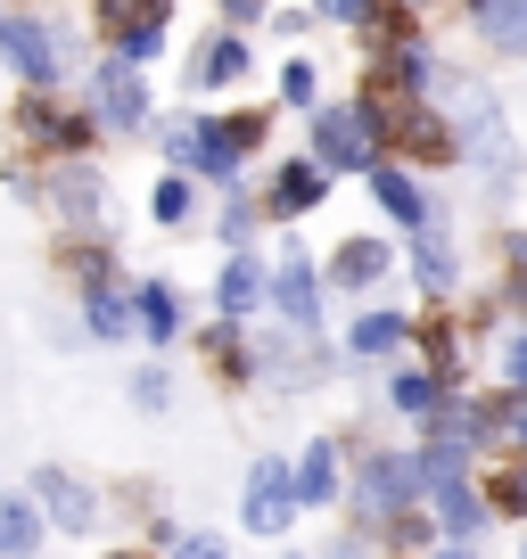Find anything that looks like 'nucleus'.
Segmentation results:
<instances>
[{"instance_id": "f257e3e1", "label": "nucleus", "mask_w": 527, "mask_h": 559, "mask_svg": "<svg viewBox=\"0 0 527 559\" xmlns=\"http://www.w3.org/2000/svg\"><path fill=\"white\" fill-rule=\"evenodd\" d=\"M0 58L17 67L25 91H58V83H67V50H58V34L42 17H25V9H0Z\"/></svg>"}, {"instance_id": "f03ea898", "label": "nucleus", "mask_w": 527, "mask_h": 559, "mask_svg": "<svg viewBox=\"0 0 527 559\" xmlns=\"http://www.w3.org/2000/svg\"><path fill=\"white\" fill-rule=\"evenodd\" d=\"M17 132L34 140V148H50V157H91V140H99V116H91V107H58L50 91H25Z\"/></svg>"}, {"instance_id": "7ed1b4c3", "label": "nucleus", "mask_w": 527, "mask_h": 559, "mask_svg": "<svg viewBox=\"0 0 527 559\" xmlns=\"http://www.w3.org/2000/svg\"><path fill=\"white\" fill-rule=\"evenodd\" d=\"M371 157H379V140L363 132V116H354V99L347 107H314V165L321 174H371Z\"/></svg>"}, {"instance_id": "20e7f679", "label": "nucleus", "mask_w": 527, "mask_h": 559, "mask_svg": "<svg viewBox=\"0 0 527 559\" xmlns=\"http://www.w3.org/2000/svg\"><path fill=\"white\" fill-rule=\"evenodd\" d=\"M239 519H247V535H289L297 526V477H289V461H256L247 469Z\"/></svg>"}, {"instance_id": "39448f33", "label": "nucleus", "mask_w": 527, "mask_h": 559, "mask_svg": "<svg viewBox=\"0 0 527 559\" xmlns=\"http://www.w3.org/2000/svg\"><path fill=\"white\" fill-rule=\"evenodd\" d=\"M91 116H99V132H141L149 123V83H141L132 58H107L91 74Z\"/></svg>"}, {"instance_id": "423d86ee", "label": "nucleus", "mask_w": 527, "mask_h": 559, "mask_svg": "<svg viewBox=\"0 0 527 559\" xmlns=\"http://www.w3.org/2000/svg\"><path fill=\"white\" fill-rule=\"evenodd\" d=\"M421 502V461L412 453H371L363 477H354V510H371V519H396V510Z\"/></svg>"}, {"instance_id": "0eeeda50", "label": "nucleus", "mask_w": 527, "mask_h": 559, "mask_svg": "<svg viewBox=\"0 0 527 559\" xmlns=\"http://www.w3.org/2000/svg\"><path fill=\"white\" fill-rule=\"evenodd\" d=\"M264 305H281V321L297 337H321V272L305 263V247H289L281 263H272V288H264Z\"/></svg>"}, {"instance_id": "6e6552de", "label": "nucleus", "mask_w": 527, "mask_h": 559, "mask_svg": "<svg viewBox=\"0 0 527 559\" xmlns=\"http://www.w3.org/2000/svg\"><path fill=\"white\" fill-rule=\"evenodd\" d=\"M371 198H379V214L396 230H437V198L421 190V174L396 157H371Z\"/></svg>"}, {"instance_id": "1a4fd4ad", "label": "nucleus", "mask_w": 527, "mask_h": 559, "mask_svg": "<svg viewBox=\"0 0 527 559\" xmlns=\"http://www.w3.org/2000/svg\"><path fill=\"white\" fill-rule=\"evenodd\" d=\"M421 493H429V510H437V535L470 543L478 526H487V502L470 493V469H437V477H421Z\"/></svg>"}, {"instance_id": "9d476101", "label": "nucleus", "mask_w": 527, "mask_h": 559, "mask_svg": "<svg viewBox=\"0 0 527 559\" xmlns=\"http://www.w3.org/2000/svg\"><path fill=\"white\" fill-rule=\"evenodd\" d=\"M330 206V174H321L314 157H289L272 165V190H264V214H281V223H297V214Z\"/></svg>"}, {"instance_id": "9b49d317", "label": "nucleus", "mask_w": 527, "mask_h": 559, "mask_svg": "<svg viewBox=\"0 0 527 559\" xmlns=\"http://www.w3.org/2000/svg\"><path fill=\"white\" fill-rule=\"evenodd\" d=\"M34 502H42V519H50L58 535H91V519H99L91 486H83V477H67V469H34Z\"/></svg>"}, {"instance_id": "f8f14e48", "label": "nucleus", "mask_w": 527, "mask_h": 559, "mask_svg": "<svg viewBox=\"0 0 527 559\" xmlns=\"http://www.w3.org/2000/svg\"><path fill=\"white\" fill-rule=\"evenodd\" d=\"M387 272H396V247L371 239V230H354V239L330 247V280H338V288H354V297H363V288H379Z\"/></svg>"}, {"instance_id": "ddd939ff", "label": "nucleus", "mask_w": 527, "mask_h": 559, "mask_svg": "<svg viewBox=\"0 0 527 559\" xmlns=\"http://www.w3.org/2000/svg\"><path fill=\"white\" fill-rule=\"evenodd\" d=\"M83 321L99 346H116V337H132V280H83Z\"/></svg>"}, {"instance_id": "4468645a", "label": "nucleus", "mask_w": 527, "mask_h": 559, "mask_svg": "<svg viewBox=\"0 0 527 559\" xmlns=\"http://www.w3.org/2000/svg\"><path fill=\"white\" fill-rule=\"evenodd\" d=\"M470 34L494 58H527V0H470Z\"/></svg>"}, {"instance_id": "2eb2a0df", "label": "nucleus", "mask_w": 527, "mask_h": 559, "mask_svg": "<svg viewBox=\"0 0 527 559\" xmlns=\"http://www.w3.org/2000/svg\"><path fill=\"white\" fill-rule=\"evenodd\" d=\"M50 206H58V214H67V223H74V230H99V214H107V181H99V174H91V165H83V157H74V165H67V174H58V181H50Z\"/></svg>"}, {"instance_id": "dca6fc26", "label": "nucleus", "mask_w": 527, "mask_h": 559, "mask_svg": "<svg viewBox=\"0 0 527 559\" xmlns=\"http://www.w3.org/2000/svg\"><path fill=\"white\" fill-rule=\"evenodd\" d=\"M239 74H247V41L231 34V25H223V34H207V41L190 50V91H231Z\"/></svg>"}, {"instance_id": "f3484780", "label": "nucleus", "mask_w": 527, "mask_h": 559, "mask_svg": "<svg viewBox=\"0 0 527 559\" xmlns=\"http://www.w3.org/2000/svg\"><path fill=\"white\" fill-rule=\"evenodd\" d=\"M264 288H272V272H264V263L239 247V255L214 272V305H223V321H247V313L264 305Z\"/></svg>"}, {"instance_id": "a211bd4d", "label": "nucleus", "mask_w": 527, "mask_h": 559, "mask_svg": "<svg viewBox=\"0 0 527 559\" xmlns=\"http://www.w3.org/2000/svg\"><path fill=\"white\" fill-rule=\"evenodd\" d=\"M132 321H141L149 346H174V337H181V297H174V280H132Z\"/></svg>"}, {"instance_id": "6ab92c4d", "label": "nucleus", "mask_w": 527, "mask_h": 559, "mask_svg": "<svg viewBox=\"0 0 527 559\" xmlns=\"http://www.w3.org/2000/svg\"><path fill=\"white\" fill-rule=\"evenodd\" d=\"M412 280H421L429 297H454L461 288V255H454V239H445V223L412 239Z\"/></svg>"}, {"instance_id": "aec40b11", "label": "nucleus", "mask_w": 527, "mask_h": 559, "mask_svg": "<svg viewBox=\"0 0 527 559\" xmlns=\"http://www.w3.org/2000/svg\"><path fill=\"white\" fill-rule=\"evenodd\" d=\"M289 477H297V510H330V502H338V444L314 437V444H305V461H297Z\"/></svg>"}, {"instance_id": "412c9836", "label": "nucleus", "mask_w": 527, "mask_h": 559, "mask_svg": "<svg viewBox=\"0 0 527 559\" xmlns=\"http://www.w3.org/2000/svg\"><path fill=\"white\" fill-rule=\"evenodd\" d=\"M405 346H412V321H405V313H363V321L347 330V354H354V362H387V354H405Z\"/></svg>"}, {"instance_id": "4be33fe9", "label": "nucleus", "mask_w": 527, "mask_h": 559, "mask_svg": "<svg viewBox=\"0 0 527 559\" xmlns=\"http://www.w3.org/2000/svg\"><path fill=\"white\" fill-rule=\"evenodd\" d=\"M478 412H487V444H511V453L527 461V386H503V395H487Z\"/></svg>"}, {"instance_id": "5701e85b", "label": "nucleus", "mask_w": 527, "mask_h": 559, "mask_svg": "<svg viewBox=\"0 0 527 559\" xmlns=\"http://www.w3.org/2000/svg\"><path fill=\"white\" fill-rule=\"evenodd\" d=\"M42 502H0V559H34L42 551Z\"/></svg>"}, {"instance_id": "b1692460", "label": "nucleus", "mask_w": 527, "mask_h": 559, "mask_svg": "<svg viewBox=\"0 0 527 559\" xmlns=\"http://www.w3.org/2000/svg\"><path fill=\"white\" fill-rule=\"evenodd\" d=\"M165 25H174L165 9H157V17H124V25H107V41H116L107 58H132V67H149V58L165 50Z\"/></svg>"}, {"instance_id": "393cba45", "label": "nucleus", "mask_w": 527, "mask_h": 559, "mask_svg": "<svg viewBox=\"0 0 527 559\" xmlns=\"http://www.w3.org/2000/svg\"><path fill=\"white\" fill-rule=\"evenodd\" d=\"M387 403H396L405 419H429V412L445 403V379H437V370H405V379L387 386Z\"/></svg>"}, {"instance_id": "a878e982", "label": "nucleus", "mask_w": 527, "mask_h": 559, "mask_svg": "<svg viewBox=\"0 0 527 559\" xmlns=\"http://www.w3.org/2000/svg\"><path fill=\"white\" fill-rule=\"evenodd\" d=\"M207 354H214V370H223V379H247V370H256V354H247L239 321H214V330H207Z\"/></svg>"}, {"instance_id": "bb28decb", "label": "nucleus", "mask_w": 527, "mask_h": 559, "mask_svg": "<svg viewBox=\"0 0 527 559\" xmlns=\"http://www.w3.org/2000/svg\"><path fill=\"white\" fill-rule=\"evenodd\" d=\"M190 206H198V190H190V174H165L157 190H149V214H157L165 230H181L190 223Z\"/></svg>"}, {"instance_id": "cd10ccee", "label": "nucleus", "mask_w": 527, "mask_h": 559, "mask_svg": "<svg viewBox=\"0 0 527 559\" xmlns=\"http://www.w3.org/2000/svg\"><path fill=\"white\" fill-rule=\"evenodd\" d=\"M487 510H503V519H527V461H511V469L487 477Z\"/></svg>"}, {"instance_id": "c85d7f7f", "label": "nucleus", "mask_w": 527, "mask_h": 559, "mask_svg": "<svg viewBox=\"0 0 527 559\" xmlns=\"http://www.w3.org/2000/svg\"><path fill=\"white\" fill-rule=\"evenodd\" d=\"M281 99L289 107H321V67H314V58H289V67H281Z\"/></svg>"}, {"instance_id": "c756f323", "label": "nucleus", "mask_w": 527, "mask_h": 559, "mask_svg": "<svg viewBox=\"0 0 527 559\" xmlns=\"http://www.w3.org/2000/svg\"><path fill=\"white\" fill-rule=\"evenodd\" d=\"M214 230H223V247H231V255H239V247L256 239V198H231V206L214 214Z\"/></svg>"}, {"instance_id": "7c9ffc66", "label": "nucleus", "mask_w": 527, "mask_h": 559, "mask_svg": "<svg viewBox=\"0 0 527 559\" xmlns=\"http://www.w3.org/2000/svg\"><path fill=\"white\" fill-rule=\"evenodd\" d=\"M132 403H141V412H165V403H174V379H165V370L149 362L141 379H132Z\"/></svg>"}, {"instance_id": "2f4dec72", "label": "nucleus", "mask_w": 527, "mask_h": 559, "mask_svg": "<svg viewBox=\"0 0 527 559\" xmlns=\"http://www.w3.org/2000/svg\"><path fill=\"white\" fill-rule=\"evenodd\" d=\"M371 9H379V0H314V17H330V25H354V34L371 25Z\"/></svg>"}, {"instance_id": "473e14b6", "label": "nucleus", "mask_w": 527, "mask_h": 559, "mask_svg": "<svg viewBox=\"0 0 527 559\" xmlns=\"http://www.w3.org/2000/svg\"><path fill=\"white\" fill-rule=\"evenodd\" d=\"M503 379H511V386H527V321L503 337Z\"/></svg>"}, {"instance_id": "72a5a7b5", "label": "nucleus", "mask_w": 527, "mask_h": 559, "mask_svg": "<svg viewBox=\"0 0 527 559\" xmlns=\"http://www.w3.org/2000/svg\"><path fill=\"white\" fill-rule=\"evenodd\" d=\"M165 559H223V535H174Z\"/></svg>"}, {"instance_id": "f704fd0d", "label": "nucleus", "mask_w": 527, "mask_h": 559, "mask_svg": "<svg viewBox=\"0 0 527 559\" xmlns=\"http://www.w3.org/2000/svg\"><path fill=\"white\" fill-rule=\"evenodd\" d=\"M264 17V0H223V25H231V34H239V25H256Z\"/></svg>"}, {"instance_id": "c9c22d12", "label": "nucleus", "mask_w": 527, "mask_h": 559, "mask_svg": "<svg viewBox=\"0 0 527 559\" xmlns=\"http://www.w3.org/2000/svg\"><path fill=\"white\" fill-rule=\"evenodd\" d=\"M330 559H371V551H363V535H347V543H330Z\"/></svg>"}, {"instance_id": "e433bc0d", "label": "nucleus", "mask_w": 527, "mask_h": 559, "mask_svg": "<svg viewBox=\"0 0 527 559\" xmlns=\"http://www.w3.org/2000/svg\"><path fill=\"white\" fill-rule=\"evenodd\" d=\"M429 559H478V551H470V543H445V551H429Z\"/></svg>"}, {"instance_id": "4c0bfd02", "label": "nucleus", "mask_w": 527, "mask_h": 559, "mask_svg": "<svg viewBox=\"0 0 527 559\" xmlns=\"http://www.w3.org/2000/svg\"><path fill=\"white\" fill-rule=\"evenodd\" d=\"M405 9H437V0H405Z\"/></svg>"}, {"instance_id": "58836bf2", "label": "nucleus", "mask_w": 527, "mask_h": 559, "mask_svg": "<svg viewBox=\"0 0 527 559\" xmlns=\"http://www.w3.org/2000/svg\"><path fill=\"white\" fill-rule=\"evenodd\" d=\"M107 559H124V551H107Z\"/></svg>"}, {"instance_id": "ea45409f", "label": "nucleus", "mask_w": 527, "mask_h": 559, "mask_svg": "<svg viewBox=\"0 0 527 559\" xmlns=\"http://www.w3.org/2000/svg\"><path fill=\"white\" fill-rule=\"evenodd\" d=\"M519 559H527V551H519Z\"/></svg>"}]
</instances>
